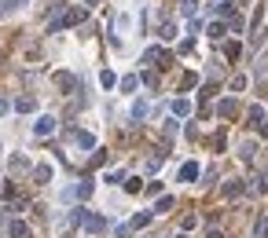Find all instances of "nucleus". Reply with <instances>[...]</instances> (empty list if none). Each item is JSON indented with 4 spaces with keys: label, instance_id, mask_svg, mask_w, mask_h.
Wrapping results in <instances>:
<instances>
[{
    "label": "nucleus",
    "instance_id": "f257e3e1",
    "mask_svg": "<svg viewBox=\"0 0 268 238\" xmlns=\"http://www.w3.org/2000/svg\"><path fill=\"white\" fill-rule=\"evenodd\" d=\"M77 22H85V7H70V11L55 15L52 22H48V33H59V30H67V26H77Z\"/></svg>",
    "mask_w": 268,
    "mask_h": 238
},
{
    "label": "nucleus",
    "instance_id": "f03ea898",
    "mask_svg": "<svg viewBox=\"0 0 268 238\" xmlns=\"http://www.w3.org/2000/svg\"><path fill=\"white\" fill-rule=\"evenodd\" d=\"M55 125H59V121H55L52 114H41V118L33 121V136H41V139H44V136H52V132H55Z\"/></svg>",
    "mask_w": 268,
    "mask_h": 238
},
{
    "label": "nucleus",
    "instance_id": "7ed1b4c3",
    "mask_svg": "<svg viewBox=\"0 0 268 238\" xmlns=\"http://www.w3.org/2000/svg\"><path fill=\"white\" fill-rule=\"evenodd\" d=\"M143 62H154V66H162V70H165V66H169V55H165L162 48H147V52H143Z\"/></svg>",
    "mask_w": 268,
    "mask_h": 238
},
{
    "label": "nucleus",
    "instance_id": "20e7f679",
    "mask_svg": "<svg viewBox=\"0 0 268 238\" xmlns=\"http://www.w3.org/2000/svg\"><path fill=\"white\" fill-rule=\"evenodd\" d=\"M55 88H63V92H73V88H77V77H73V73H67V70H59V73H55Z\"/></svg>",
    "mask_w": 268,
    "mask_h": 238
},
{
    "label": "nucleus",
    "instance_id": "39448f33",
    "mask_svg": "<svg viewBox=\"0 0 268 238\" xmlns=\"http://www.w3.org/2000/svg\"><path fill=\"white\" fill-rule=\"evenodd\" d=\"M180 179H184V183H195V179H199V161H184V165H180Z\"/></svg>",
    "mask_w": 268,
    "mask_h": 238
},
{
    "label": "nucleus",
    "instance_id": "423d86ee",
    "mask_svg": "<svg viewBox=\"0 0 268 238\" xmlns=\"http://www.w3.org/2000/svg\"><path fill=\"white\" fill-rule=\"evenodd\" d=\"M73 143H77L81 150H96V136H92V132H73Z\"/></svg>",
    "mask_w": 268,
    "mask_h": 238
},
{
    "label": "nucleus",
    "instance_id": "0eeeda50",
    "mask_svg": "<svg viewBox=\"0 0 268 238\" xmlns=\"http://www.w3.org/2000/svg\"><path fill=\"white\" fill-rule=\"evenodd\" d=\"M217 114H220V118H235V114H239V103H235V99H220V103H217Z\"/></svg>",
    "mask_w": 268,
    "mask_h": 238
},
{
    "label": "nucleus",
    "instance_id": "6e6552de",
    "mask_svg": "<svg viewBox=\"0 0 268 238\" xmlns=\"http://www.w3.org/2000/svg\"><path fill=\"white\" fill-rule=\"evenodd\" d=\"M103 227H107V220H103V216H92V213L85 216V231H88V235H99Z\"/></svg>",
    "mask_w": 268,
    "mask_h": 238
},
{
    "label": "nucleus",
    "instance_id": "1a4fd4ad",
    "mask_svg": "<svg viewBox=\"0 0 268 238\" xmlns=\"http://www.w3.org/2000/svg\"><path fill=\"white\" fill-rule=\"evenodd\" d=\"M15 110L18 114H33L37 110V99H33V95H22V99H15Z\"/></svg>",
    "mask_w": 268,
    "mask_h": 238
},
{
    "label": "nucleus",
    "instance_id": "9d476101",
    "mask_svg": "<svg viewBox=\"0 0 268 238\" xmlns=\"http://www.w3.org/2000/svg\"><path fill=\"white\" fill-rule=\"evenodd\" d=\"M22 4H30V0H0V15H4V18H7V15H15Z\"/></svg>",
    "mask_w": 268,
    "mask_h": 238
},
{
    "label": "nucleus",
    "instance_id": "9b49d317",
    "mask_svg": "<svg viewBox=\"0 0 268 238\" xmlns=\"http://www.w3.org/2000/svg\"><path fill=\"white\" fill-rule=\"evenodd\" d=\"M92 190H96V183H92V179H81V183L73 187V198H92Z\"/></svg>",
    "mask_w": 268,
    "mask_h": 238
},
{
    "label": "nucleus",
    "instance_id": "f8f14e48",
    "mask_svg": "<svg viewBox=\"0 0 268 238\" xmlns=\"http://www.w3.org/2000/svg\"><path fill=\"white\" fill-rule=\"evenodd\" d=\"M158 37H162V41H173V37H177V22H169V18H165V22L158 26Z\"/></svg>",
    "mask_w": 268,
    "mask_h": 238
},
{
    "label": "nucleus",
    "instance_id": "ddd939ff",
    "mask_svg": "<svg viewBox=\"0 0 268 238\" xmlns=\"http://www.w3.org/2000/svg\"><path fill=\"white\" fill-rule=\"evenodd\" d=\"M254 154H257V143H254V139H246L243 147H239V158H243V161H254Z\"/></svg>",
    "mask_w": 268,
    "mask_h": 238
},
{
    "label": "nucleus",
    "instance_id": "4468645a",
    "mask_svg": "<svg viewBox=\"0 0 268 238\" xmlns=\"http://www.w3.org/2000/svg\"><path fill=\"white\" fill-rule=\"evenodd\" d=\"M246 118H250V125H257V128L268 121V118H265V107H250V114H246Z\"/></svg>",
    "mask_w": 268,
    "mask_h": 238
},
{
    "label": "nucleus",
    "instance_id": "2eb2a0df",
    "mask_svg": "<svg viewBox=\"0 0 268 238\" xmlns=\"http://www.w3.org/2000/svg\"><path fill=\"white\" fill-rule=\"evenodd\" d=\"M33 179H37V183H48V179H52V165H37L33 169Z\"/></svg>",
    "mask_w": 268,
    "mask_h": 238
},
{
    "label": "nucleus",
    "instance_id": "dca6fc26",
    "mask_svg": "<svg viewBox=\"0 0 268 238\" xmlns=\"http://www.w3.org/2000/svg\"><path fill=\"white\" fill-rule=\"evenodd\" d=\"M243 194V183H239V179H228L224 183V198H239Z\"/></svg>",
    "mask_w": 268,
    "mask_h": 238
},
{
    "label": "nucleus",
    "instance_id": "f3484780",
    "mask_svg": "<svg viewBox=\"0 0 268 238\" xmlns=\"http://www.w3.org/2000/svg\"><path fill=\"white\" fill-rule=\"evenodd\" d=\"M11 238H30V227L22 220H11Z\"/></svg>",
    "mask_w": 268,
    "mask_h": 238
},
{
    "label": "nucleus",
    "instance_id": "a211bd4d",
    "mask_svg": "<svg viewBox=\"0 0 268 238\" xmlns=\"http://www.w3.org/2000/svg\"><path fill=\"white\" fill-rule=\"evenodd\" d=\"M173 114H177V118H188V114H191V103H188V99H177V103H173Z\"/></svg>",
    "mask_w": 268,
    "mask_h": 238
},
{
    "label": "nucleus",
    "instance_id": "6ab92c4d",
    "mask_svg": "<svg viewBox=\"0 0 268 238\" xmlns=\"http://www.w3.org/2000/svg\"><path fill=\"white\" fill-rule=\"evenodd\" d=\"M143 118H147V103L136 99V103H133V121H143Z\"/></svg>",
    "mask_w": 268,
    "mask_h": 238
},
{
    "label": "nucleus",
    "instance_id": "aec40b11",
    "mask_svg": "<svg viewBox=\"0 0 268 238\" xmlns=\"http://www.w3.org/2000/svg\"><path fill=\"white\" fill-rule=\"evenodd\" d=\"M254 238H268V213L257 220V227H254Z\"/></svg>",
    "mask_w": 268,
    "mask_h": 238
},
{
    "label": "nucleus",
    "instance_id": "412c9836",
    "mask_svg": "<svg viewBox=\"0 0 268 238\" xmlns=\"http://www.w3.org/2000/svg\"><path fill=\"white\" fill-rule=\"evenodd\" d=\"M173 205H177V202H173L169 194H162V198H158V205H154V213H169Z\"/></svg>",
    "mask_w": 268,
    "mask_h": 238
},
{
    "label": "nucleus",
    "instance_id": "4be33fe9",
    "mask_svg": "<svg viewBox=\"0 0 268 238\" xmlns=\"http://www.w3.org/2000/svg\"><path fill=\"white\" fill-rule=\"evenodd\" d=\"M224 30H228L224 22H209V30H206V33L213 37V41H220V37H224Z\"/></svg>",
    "mask_w": 268,
    "mask_h": 238
},
{
    "label": "nucleus",
    "instance_id": "5701e85b",
    "mask_svg": "<svg viewBox=\"0 0 268 238\" xmlns=\"http://www.w3.org/2000/svg\"><path fill=\"white\" fill-rule=\"evenodd\" d=\"M99 84H103V88H114V84H118V77H114L110 70H103V73H99Z\"/></svg>",
    "mask_w": 268,
    "mask_h": 238
},
{
    "label": "nucleus",
    "instance_id": "b1692460",
    "mask_svg": "<svg viewBox=\"0 0 268 238\" xmlns=\"http://www.w3.org/2000/svg\"><path fill=\"white\" fill-rule=\"evenodd\" d=\"M118 84H122V92H133L136 84H140V77H133V73H129V77H122V81H118Z\"/></svg>",
    "mask_w": 268,
    "mask_h": 238
},
{
    "label": "nucleus",
    "instance_id": "393cba45",
    "mask_svg": "<svg viewBox=\"0 0 268 238\" xmlns=\"http://www.w3.org/2000/svg\"><path fill=\"white\" fill-rule=\"evenodd\" d=\"M147 224H151V213H136L133 216V231H136V227H147Z\"/></svg>",
    "mask_w": 268,
    "mask_h": 238
},
{
    "label": "nucleus",
    "instance_id": "a878e982",
    "mask_svg": "<svg viewBox=\"0 0 268 238\" xmlns=\"http://www.w3.org/2000/svg\"><path fill=\"white\" fill-rule=\"evenodd\" d=\"M239 52H243V48H239L235 41H228V44H224V55H228V59H239Z\"/></svg>",
    "mask_w": 268,
    "mask_h": 238
},
{
    "label": "nucleus",
    "instance_id": "bb28decb",
    "mask_svg": "<svg viewBox=\"0 0 268 238\" xmlns=\"http://www.w3.org/2000/svg\"><path fill=\"white\" fill-rule=\"evenodd\" d=\"M143 84H147V88H158V73L147 70V73H143Z\"/></svg>",
    "mask_w": 268,
    "mask_h": 238
},
{
    "label": "nucleus",
    "instance_id": "cd10ccee",
    "mask_svg": "<svg viewBox=\"0 0 268 238\" xmlns=\"http://www.w3.org/2000/svg\"><path fill=\"white\" fill-rule=\"evenodd\" d=\"M195 84H199L195 73H184V77H180V88H195Z\"/></svg>",
    "mask_w": 268,
    "mask_h": 238
},
{
    "label": "nucleus",
    "instance_id": "c85d7f7f",
    "mask_svg": "<svg viewBox=\"0 0 268 238\" xmlns=\"http://www.w3.org/2000/svg\"><path fill=\"white\" fill-rule=\"evenodd\" d=\"M228 26H232V33H239V30H243V15H232V18H228Z\"/></svg>",
    "mask_w": 268,
    "mask_h": 238
},
{
    "label": "nucleus",
    "instance_id": "c756f323",
    "mask_svg": "<svg viewBox=\"0 0 268 238\" xmlns=\"http://www.w3.org/2000/svg\"><path fill=\"white\" fill-rule=\"evenodd\" d=\"M26 165H30V161H26L22 154H15V158H11V169H15V173H18V169H26Z\"/></svg>",
    "mask_w": 268,
    "mask_h": 238
},
{
    "label": "nucleus",
    "instance_id": "7c9ffc66",
    "mask_svg": "<svg viewBox=\"0 0 268 238\" xmlns=\"http://www.w3.org/2000/svg\"><path fill=\"white\" fill-rule=\"evenodd\" d=\"M103 179H107V183H122V179H125V173H118V169H114V173H107Z\"/></svg>",
    "mask_w": 268,
    "mask_h": 238
},
{
    "label": "nucleus",
    "instance_id": "2f4dec72",
    "mask_svg": "<svg viewBox=\"0 0 268 238\" xmlns=\"http://www.w3.org/2000/svg\"><path fill=\"white\" fill-rule=\"evenodd\" d=\"M114 235H118V238H129V235H133V224H122V227H118Z\"/></svg>",
    "mask_w": 268,
    "mask_h": 238
},
{
    "label": "nucleus",
    "instance_id": "473e14b6",
    "mask_svg": "<svg viewBox=\"0 0 268 238\" xmlns=\"http://www.w3.org/2000/svg\"><path fill=\"white\" fill-rule=\"evenodd\" d=\"M265 179H268V176H261V179H257V183H250V187L257 190V194H265V190H268V183H265Z\"/></svg>",
    "mask_w": 268,
    "mask_h": 238
},
{
    "label": "nucleus",
    "instance_id": "72a5a7b5",
    "mask_svg": "<svg viewBox=\"0 0 268 238\" xmlns=\"http://www.w3.org/2000/svg\"><path fill=\"white\" fill-rule=\"evenodd\" d=\"M250 44H254V48H261V44H265V30H254V41H250Z\"/></svg>",
    "mask_w": 268,
    "mask_h": 238
},
{
    "label": "nucleus",
    "instance_id": "f704fd0d",
    "mask_svg": "<svg viewBox=\"0 0 268 238\" xmlns=\"http://www.w3.org/2000/svg\"><path fill=\"white\" fill-rule=\"evenodd\" d=\"M246 88V77H232V92H243Z\"/></svg>",
    "mask_w": 268,
    "mask_h": 238
},
{
    "label": "nucleus",
    "instance_id": "c9c22d12",
    "mask_svg": "<svg viewBox=\"0 0 268 238\" xmlns=\"http://www.w3.org/2000/svg\"><path fill=\"white\" fill-rule=\"evenodd\" d=\"M7 110H11V103H7V99H0V118H4Z\"/></svg>",
    "mask_w": 268,
    "mask_h": 238
},
{
    "label": "nucleus",
    "instance_id": "e433bc0d",
    "mask_svg": "<svg viewBox=\"0 0 268 238\" xmlns=\"http://www.w3.org/2000/svg\"><path fill=\"white\" fill-rule=\"evenodd\" d=\"M206 238H224V235H220V231H209V235H206Z\"/></svg>",
    "mask_w": 268,
    "mask_h": 238
},
{
    "label": "nucleus",
    "instance_id": "4c0bfd02",
    "mask_svg": "<svg viewBox=\"0 0 268 238\" xmlns=\"http://www.w3.org/2000/svg\"><path fill=\"white\" fill-rule=\"evenodd\" d=\"M261 136H268V121H265V125H261Z\"/></svg>",
    "mask_w": 268,
    "mask_h": 238
},
{
    "label": "nucleus",
    "instance_id": "58836bf2",
    "mask_svg": "<svg viewBox=\"0 0 268 238\" xmlns=\"http://www.w3.org/2000/svg\"><path fill=\"white\" fill-rule=\"evenodd\" d=\"M85 4H99V0H85Z\"/></svg>",
    "mask_w": 268,
    "mask_h": 238
},
{
    "label": "nucleus",
    "instance_id": "ea45409f",
    "mask_svg": "<svg viewBox=\"0 0 268 238\" xmlns=\"http://www.w3.org/2000/svg\"><path fill=\"white\" fill-rule=\"evenodd\" d=\"M177 238H188V235H177Z\"/></svg>",
    "mask_w": 268,
    "mask_h": 238
},
{
    "label": "nucleus",
    "instance_id": "a19ab883",
    "mask_svg": "<svg viewBox=\"0 0 268 238\" xmlns=\"http://www.w3.org/2000/svg\"><path fill=\"white\" fill-rule=\"evenodd\" d=\"M213 4H220V0H213Z\"/></svg>",
    "mask_w": 268,
    "mask_h": 238
}]
</instances>
